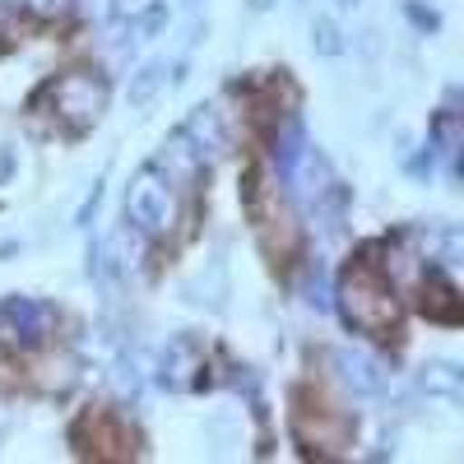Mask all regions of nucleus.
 Instances as JSON below:
<instances>
[{
	"mask_svg": "<svg viewBox=\"0 0 464 464\" xmlns=\"http://www.w3.org/2000/svg\"><path fill=\"white\" fill-rule=\"evenodd\" d=\"M74 5H80L84 19H93V24H102V19L116 14V0H74Z\"/></svg>",
	"mask_w": 464,
	"mask_h": 464,
	"instance_id": "12",
	"label": "nucleus"
},
{
	"mask_svg": "<svg viewBox=\"0 0 464 464\" xmlns=\"http://www.w3.org/2000/svg\"><path fill=\"white\" fill-rule=\"evenodd\" d=\"M43 98L52 102V116L65 126V130H89L102 121L107 111V80L98 70H65L43 89Z\"/></svg>",
	"mask_w": 464,
	"mask_h": 464,
	"instance_id": "3",
	"label": "nucleus"
},
{
	"mask_svg": "<svg viewBox=\"0 0 464 464\" xmlns=\"http://www.w3.org/2000/svg\"><path fill=\"white\" fill-rule=\"evenodd\" d=\"M418 385H422L428 395H446V400H459V391H464V381H459V372H455L450 362H432V367H422Z\"/></svg>",
	"mask_w": 464,
	"mask_h": 464,
	"instance_id": "8",
	"label": "nucleus"
},
{
	"mask_svg": "<svg viewBox=\"0 0 464 464\" xmlns=\"http://www.w3.org/2000/svg\"><path fill=\"white\" fill-rule=\"evenodd\" d=\"M19 5L33 14V19H43V24H56L74 10V0H19Z\"/></svg>",
	"mask_w": 464,
	"mask_h": 464,
	"instance_id": "11",
	"label": "nucleus"
},
{
	"mask_svg": "<svg viewBox=\"0 0 464 464\" xmlns=\"http://www.w3.org/2000/svg\"><path fill=\"white\" fill-rule=\"evenodd\" d=\"M422 312L437 316V321H459V297H455V284L441 275V269L428 265V279H422Z\"/></svg>",
	"mask_w": 464,
	"mask_h": 464,
	"instance_id": "6",
	"label": "nucleus"
},
{
	"mask_svg": "<svg viewBox=\"0 0 464 464\" xmlns=\"http://www.w3.org/2000/svg\"><path fill=\"white\" fill-rule=\"evenodd\" d=\"M5 28H10V10H5V0H0V37H5Z\"/></svg>",
	"mask_w": 464,
	"mask_h": 464,
	"instance_id": "13",
	"label": "nucleus"
},
{
	"mask_svg": "<svg viewBox=\"0 0 464 464\" xmlns=\"http://www.w3.org/2000/svg\"><path fill=\"white\" fill-rule=\"evenodd\" d=\"M293 428H297L302 446H312L316 455H330L334 446L348 441V418L330 404H306L302 400V409L293 413Z\"/></svg>",
	"mask_w": 464,
	"mask_h": 464,
	"instance_id": "4",
	"label": "nucleus"
},
{
	"mask_svg": "<svg viewBox=\"0 0 464 464\" xmlns=\"http://www.w3.org/2000/svg\"><path fill=\"white\" fill-rule=\"evenodd\" d=\"M159 168H163V177H168L172 186H181V181H190V177L205 172V149L190 144V130H177V135L163 144V153H159Z\"/></svg>",
	"mask_w": 464,
	"mask_h": 464,
	"instance_id": "5",
	"label": "nucleus"
},
{
	"mask_svg": "<svg viewBox=\"0 0 464 464\" xmlns=\"http://www.w3.org/2000/svg\"><path fill=\"white\" fill-rule=\"evenodd\" d=\"M177 186L163 177L159 163H144L130 186H126V223L140 232V237H153V242H163L172 237V227H177Z\"/></svg>",
	"mask_w": 464,
	"mask_h": 464,
	"instance_id": "2",
	"label": "nucleus"
},
{
	"mask_svg": "<svg viewBox=\"0 0 464 464\" xmlns=\"http://www.w3.org/2000/svg\"><path fill=\"white\" fill-rule=\"evenodd\" d=\"M163 80H168V70H163L159 61L144 65V70L135 74V80H130V107H149V102H153V93L163 89Z\"/></svg>",
	"mask_w": 464,
	"mask_h": 464,
	"instance_id": "9",
	"label": "nucleus"
},
{
	"mask_svg": "<svg viewBox=\"0 0 464 464\" xmlns=\"http://www.w3.org/2000/svg\"><path fill=\"white\" fill-rule=\"evenodd\" d=\"M334 362H339V376L353 385L358 395H381L385 391V372H381L376 358H367V353H339Z\"/></svg>",
	"mask_w": 464,
	"mask_h": 464,
	"instance_id": "7",
	"label": "nucleus"
},
{
	"mask_svg": "<svg viewBox=\"0 0 464 464\" xmlns=\"http://www.w3.org/2000/svg\"><path fill=\"white\" fill-rule=\"evenodd\" d=\"M246 5H251V10L260 14V10H269V5H275V0H246Z\"/></svg>",
	"mask_w": 464,
	"mask_h": 464,
	"instance_id": "14",
	"label": "nucleus"
},
{
	"mask_svg": "<svg viewBox=\"0 0 464 464\" xmlns=\"http://www.w3.org/2000/svg\"><path fill=\"white\" fill-rule=\"evenodd\" d=\"M334 5H339V10H353V5H358V0H334Z\"/></svg>",
	"mask_w": 464,
	"mask_h": 464,
	"instance_id": "15",
	"label": "nucleus"
},
{
	"mask_svg": "<svg viewBox=\"0 0 464 464\" xmlns=\"http://www.w3.org/2000/svg\"><path fill=\"white\" fill-rule=\"evenodd\" d=\"M339 316L348 330H358V334H395L400 321H404V306H400V293H395V279L391 275H381V265L372 260H353L339 275Z\"/></svg>",
	"mask_w": 464,
	"mask_h": 464,
	"instance_id": "1",
	"label": "nucleus"
},
{
	"mask_svg": "<svg viewBox=\"0 0 464 464\" xmlns=\"http://www.w3.org/2000/svg\"><path fill=\"white\" fill-rule=\"evenodd\" d=\"M312 47H316V56H343V47H348V43H343L339 24L321 14V19L312 24Z\"/></svg>",
	"mask_w": 464,
	"mask_h": 464,
	"instance_id": "10",
	"label": "nucleus"
}]
</instances>
